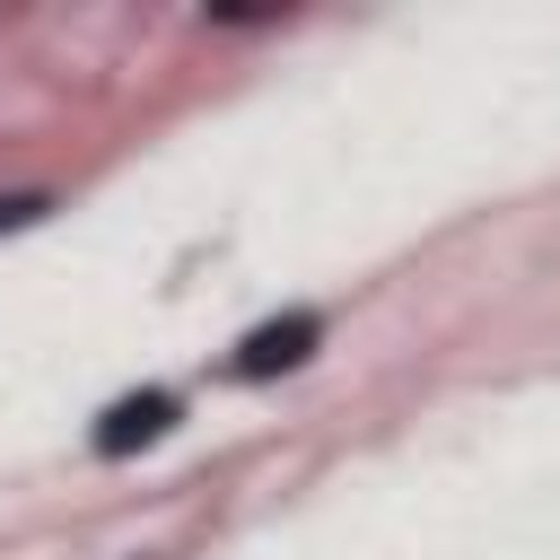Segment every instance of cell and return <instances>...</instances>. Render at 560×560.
Wrapping results in <instances>:
<instances>
[{
	"mask_svg": "<svg viewBox=\"0 0 560 560\" xmlns=\"http://www.w3.org/2000/svg\"><path fill=\"white\" fill-rule=\"evenodd\" d=\"M315 315H280V324H262V332H245L236 341V376H271V368H298L306 350H315Z\"/></svg>",
	"mask_w": 560,
	"mask_h": 560,
	"instance_id": "6da1fadb",
	"label": "cell"
},
{
	"mask_svg": "<svg viewBox=\"0 0 560 560\" xmlns=\"http://www.w3.org/2000/svg\"><path fill=\"white\" fill-rule=\"evenodd\" d=\"M166 420H175V394H122V402L96 420V455H131V446L166 438Z\"/></svg>",
	"mask_w": 560,
	"mask_h": 560,
	"instance_id": "7a4b0ae2",
	"label": "cell"
}]
</instances>
